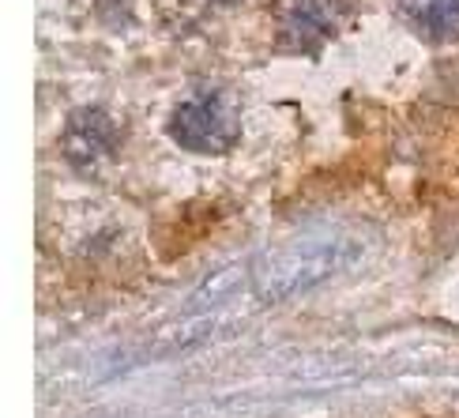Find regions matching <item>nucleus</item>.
<instances>
[{
	"label": "nucleus",
	"instance_id": "f257e3e1",
	"mask_svg": "<svg viewBox=\"0 0 459 418\" xmlns=\"http://www.w3.org/2000/svg\"><path fill=\"white\" fill-rule=\"evenodd\" d=\"M169 136L178 147L196 151V155H226L238 144V113L222 91L207 87L181 102L169 118Z\"/></svg>",
	"mask_w": 459,
	"mask_h": 418
},
{
	"label": "nucleus",
	"instance_id": "f03ea898",
	"mask_svg": "<svg viewBox=\"0 0 459 418\" xmlns=\"http://www.w3.org/2000/svg\"><path fill=\"white\" fill-rule=\"evenodd\" d=\"M342 0H282L279 8V34L282 49L316 53L339 30Z\"/></svg>",
	"mask_w": 459,
	"mask_h": 418
},
{
	"label": "nucleus",
	"instance_id": "7ed1b4c3",
	"mask_svg": "<svg viewBox=\"0 0 459 418\" xmlns=\"http://www.w3.org/2000/svg\"><path fill=\"white\" fill-rule=\"evenodd\" d=\"M117 136H121L117 125H113L102 109H80V113H72V125L65 132L61 147L72 166H91L117 147Z\"/></svg>",
	"mask_w": 459,
	"mask_h": 418
},
{
	"label": "nucleus",
	"instance_id": "20e7f679",
	"mask_svg": "<svg viewBox=\"0 0 459 418\" xmlns=\"http://www.w3.org/2000/svg\"><path fill=\"white\" fill-rule=\"evenodd\" d=\"M403 15L429 42L459 38V0H403Z\"/></svg>",
	"mask_w": 459,
	"mask_h": 418
},
{
	"label": "nucleus",
	"instance_id": "39448f33",
	"mask_svg": "<svg viewBox=\"0 0 459 418\" xmlns=\"http://www.w3.org/2000/svg\"><path fill=\"white\" fill-rule=\"evenodd\" d=\"M222 4H234V0H222Z\"/></svg>",
	"mask_w": 459,
	"mask_h": 418
}]
</instances>
